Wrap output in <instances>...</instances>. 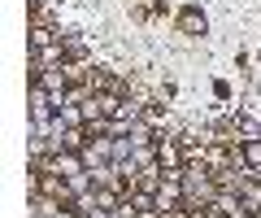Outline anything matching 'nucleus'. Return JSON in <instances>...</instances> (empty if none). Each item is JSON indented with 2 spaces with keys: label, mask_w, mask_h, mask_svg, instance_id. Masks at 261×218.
Returning a JSON list of instances; mask_svg holds the SVG:
<instances>
[{
  "label": "nucleus",
  "mask_w": 261,
  "mask_h": 218,
  "mask_svg": "<svg viewBox=\"0 0 261 218\" xmlns=\"http://www.w3.org/2000/svg\"><path fill=\"white\" fill-rule=\"evenodd\" d=\"M240 161H244V171L261 175V135H252V140L240 144Z\"/></svg>",
  "instance_id": "f257e3e1"
},
{
  "label": "nucleus",
  "mask_w": 261,
  "mask_h": 218,
  "mask_svg": "<svg viewBox=\"0 0 261 218\" xmlns=\"http://www.w3.org/2000/svg\"><path fill=\"white\" fill-rule=\"evenodd\" d=\"M183 27H187V31H196V27L205 31V18H200V13H183Z\"/></svg>",
  "instance_id": "f03ea898"
}]
</instances>
